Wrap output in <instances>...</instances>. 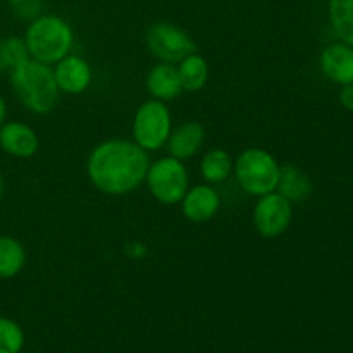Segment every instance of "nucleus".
Wrapping results in <instances>:
<instances>
[{"label":"nucleus","instance_id":"obj_1","mask_svg":"<svg viewBox=\"0 0 353 353\" xmlns=\"http://www.w3.org/2000/svg\"><path fill=\"white\" fill-rule=\"evenodd\" d=\"M148 152L130 140L102 141L90 154L86 172L99 192L121 196L134 192L147 178Z\"/></svg>","mask_w":353,"mask_h":353},{"label":"nucleus","instance_id":"obj_2","mask_svg":"<svg viewBox=\"0 0 353 353\" xmlns=\"http://www.w3.org/2000/svg\"><path fill=\"white\" fill-rule=\"evenodd\" d=\"M10 86L19 102L33 114L52 112L61 97L52 65L31 57L10 69Z\"/></svg>","mask_w":353,"mask_h":353},{"label":"nucleus","instance_id":"obj_3","mask_svg":"<svg viewBox=\"0 0 353 353\" xmlns=\"http://www.w3.org/2000/svg\"><path fill=\"white\" fill-rule=\"evenodd\" d=\"M24 43L31 59L52 65L69 55L74 43V33L71 24L61 16L40 14L28 24Z\"/></svg>","mask_w":353,"mask_h":353},{"label":"nucleus","instance_id":"obj_4","mask_svg":"<svg viewBox=\"0 0 353 353\" xmlns=\"http://www.w3.org/2000/svg\"><path fill=\"white\" fill-rule=\"evenodd\" d=\"M279 169L274 155L259 147L245 148L236 157L233 165L234 178L245 193L252 196H262L276 192L279 179Z\"/></svg>","mask_w":353,"mask_h":353},{"label":"nucleus","instance_id":"obj_5","mask_svg":"<svg viewBox=\"0 0 353 353\" xmlns=\"http://www.w3.org/2000/svg\"><path fill=\"white\" fill-rule=\"evenodd\" d=\"M145 183L148 186V192L157 202L164 205H174L181 202L190 188L188 169L179 159L171 157V155L162 157L150 162Z\"/></svg>","mask_w":353,"mask_h":353},{"label":"nucleus","instance_id":"obj_6","mask_svg":"<svg viewBox=\"0 0 353 353\" xmlns=\"http://www.w3.org/2000/svg\"><path fill=\"white\" fill-rule=\"evenodd\" d=\"M172 119L165 102L147 100L134 112L133 141L145 152H157L168 143Z\"/></svg>","mask_w":353,"mask_h":353},{"label":"nucleus","instance_id":"obj_7","mask_svg":"<svg viewBox=\"0 0 353 353\" xmlns=\"http://www.w3.org/2000/svg\"><path fill=\"white\" fill-rule=\"evenodd\" d=\"M147 47L154 57L168 64H179L185 57L196 52L195 41L185 30L168 21L154 23L147 30Z\"/></svg>","mask_w":353,"mask_h":353},{"label":"nucleus","instance_id":"obj_8","mask_svg":"<svg viewBox=\"0 0 353 353\" xmlns=\"http://www.w3.org/2000/svg\"><path fill=\"white\" fill-rule=\"evenodd\" d=\"M292 205L293 203L278 192L259 196L254 207V226L257 233L269 240L285 234L293 219Z\"/></svg>","mask_w":353,"mask_h":353},{"label":"nucleus","instance_id":"obj_9","mask_svg":"<svg viewBox=\"0 0 353 353\" xmlns=\"http://www.w3.org/2000/svg\"><path fill=\"white\" fill-rule=\"evenodd\" d=\"M54 78L59 90L68 95H79L93 83V69L79 55H65L54 65Z\"/></svg>","mask_w":353,"mask_h":353},{"label":"nucleus","instance_id":"obj_10","mask_svg":"<svg viewBox=\"0 0 353 353\" xmlns=\"http://www.w3.org/2000/svg\"><path fill=\"white\" fill-rule=\"evenodd\" d=\"M181 212L190 223L202 224L216 217L221 209V196L212 185H196L188 188L181 202Z\"/></svg>","mask_w":353,"mask_h":353},{"label":"nucleus","instance_id":"obj_11","mask_svg":"<svg viewBox=\"0 0 353 353\" xmlns=\"http://www.w3.org/2000/svg\"><path fill=\"white\" fill-rule=\"evenodd\" d=\"M0 148L17 159H30L40 148L37 131L19 121H9L0 126Z\"/></svg>","mask_w":353,"mask_h":353},{"label":"nucleus","instance_id":"obj_12","mask_svg":"<svg viewBox=\"0 0 353 353\" xmlns=\"http://www.w3.org/2000/svg\"><path fill=\"white\" fill-rule=\"evenodd\" d=\"M321 71L327 79L336 85H352L353 83V47L336 41L321 52Z\"/></svg>","mask_w":353,"mask_h":353},{"label":"nucleus","instance_id":"obj_13","mask_svg":"<svg viewBox=\"0 0 353 353\" xmlns=\"http://www.w3.org/2000/svg\"><path fill=\"white\" fill-rule=\"evenodd\" d=\"M205 141V128L199 121H186L171 131L168 140V152L171 157L186 161L200 152Z\"/></svg>","mask_w":353,"mask_h":353},{"label":"nucleus","instance_id":"obj_14","mask_svg":"<svg viewBox=\"0 0 353 353\" xmlns=\"http://www.w3.org/2000/svg\"><path fill=\"white\" fill-rule=\"evenodd\" d=\"M145 86H147L152 99L161 100V102L178 99L183 92L178 68H176V64H168V62H159L148 71Z\"/></svg>","mask_w":353,"mask_h":353},{"label":"nucleus","instance_id":"obj_15","mask_svg":"<svg viewBox=\"0 0 353 353\" xmlns=\"http://www.w3.org/2000/svg\"><path fill=\"white\" fill-rule=\"evenodd\" d=\"M276 192L281 193L288 202L300 203L305 202L314 192V185L309 176L296 165L286 164L279 169V179Z\"/></svg>","mask_w":353,"mask_h":353},{"label":"nucleus","instance_id":"obj_16","mask_svg":"<svg viewBox=\"0 0 353 353\" xmlns=\"http://www.w3.org/2000/svg\"><path fill=\"white\" fill-rule=\"evenodd\" d=\"M178 74L183 92H200L207 85V79H209V64H207L203 55L193 52V54H190L188 57L179 62Z\"/></svg>","mask_w":353,"mask_h":353},{"label":"nucleus","instance_id":"obj_17","mask_svg":"<svg viewBox=\"0 0 353 353\" xmlns=\"http://www.w3.org/2000/svg\"><path fill=\"white\" fill-rule=\"evenodd\" d=\"M234 161L224 148H212L207 152L200 164V172L209 185H221L233 172Z\"/></svg>","mask_w":353,"mask_h":353},{"label":"nucleus","instance_id":"obj_18","mask_svg":"<svg viewBox=\"0 0 353 353\" xmlns=\"http://www.w3.org/2000/svg\"><path fill=\"white\" fill-rule=\"evenodd\" d=\"M26 265V250L19 240L0 236V279L16 278Z\"/></svg>","mask_w":353,"mask_h":353},{"label":"nucleus","instance_id":"obj_19","mask_svg":"<svg viewBox=\"0 0 353 353\" xmlns=\"http://www.w3.org/2000/svg\"><path fill=\"white\" fill-rule=\"evenodd\" d=\"M327 12L338 40L353 47V0H330Z\"/></svg>","mask_w":353,"mask_h":353},{"label":"nucleus","instance_id":"obj_20","mask_svg":"<svg viewBox=\"0 0 353 353\" xmlns=\"http://www.w3.org/2000/svg\"><path fill=\"white\" fill-rule=\"evenodd\" d=\"M24 347V333L16 321L0 317V353H21Z\"/></svg>","mask_w":353,"mask_h":353},{"label":"nucleus","instance_id":"obj_21","mask_svg":"<svg viewBox=\"0 0 353 353\" xmlns=\"http://www.w3.org/2000/svg\"><path fill=\"white\" fill-rule=\"evenodd\" d=\"M2 45V55L3 61H6L7 69H12L16 65H19L21 62H24L26 59H30V54H28L26 43H24V38L10 37L7 40L0 41Z\"/></svg>","mask_w":353,"mask_h":353},{"label":"nucleus","instance_id":"obj_22","mask_svg":"<svg viewBox=\"0 0 353 353\" xmlns=\"http://www.w3.org/2000/svg\"><path fill=\"white\" fill-rule=\"evenodd\" d=\"M9 9L19 19L33 21L41 14L43 2L41 0H9Z\"/></svg>","mask_w":353,"mask_h":353},{"label":"nucleus","instance_id":"obj_23","mask_svg":"<svg viewBox=\"0 0 353 353\" xmlns=\"http://www.w3.org/2000/svg\"><path fill=\"white\" fill-rule=\"evenodd\" d=\"M340 103L347 110H353V83H352V85H343V86H341Z\"/></svg>","mask_w":353,"mask_h":353},{"label":"nucleus","instance_id":"obj_24","mask_svg":"<svg viewBox=\"0 0 353 353\" xmlns=\"http://www.w3.org/2000/svg\"><path fill=\"white\" fill-rule=\"evenodd\" d=\"M6 117H7V105H6V100H3V97L0 95V126L6 123Z\"/></svg>","mask_w":353,"mask_h":353},{"label":"nucleus","instance_id":"obj_25","mask_svg":"<svg viewBox=\"0 0 353 353\" xmlns=\"http://www.w3.org/2000/svg\"><path fill=\"white\" fill-rule=\"evenodd\" d=\"M2 71H7V65H6V61H3V55H2V45H0V72Z\"/></svg>","mask_w":353,"mask_h":353},{"label":"nucleus","instance_id":"obj_26","mask_svg":"<svg viewBox=\"0 0 353 353\" xmlns=\"http://www.w3.org/2000/svg\"><path fill=\"white\" fill-rule=\"evenodd\" d=\"M3 190H6V181H3L2 171H0V200H2V196H3Z\"/></svg>","mask_w":353,"mask_h":353},{"label":"nucleus","instance_id":"obj_27","mask_svg":"<svg viewBox=\"0 0 353 353\" xmlns=\"http://www.w3.org/2000/svg\"><path fill=\"white\" fill-rule=\"evenodd\" d=\"M0 150H2V148H0Z\"/></svg>","mask_w":353,"mask_h":353}]
</instances>
